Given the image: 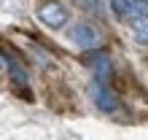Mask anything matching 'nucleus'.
Listing matches in <instances>:
<instances>
[{"instance_id":"obj_1","label":"nucleus","mask_w":148,"mask_h":140,"mask_svg":"<svg viewBox=\"0 0 148 140\" xmlns=\"http://www.w3.org/2000/svg\"><path fill=\"white\" fill-rule=\"evenodd\" d=\"M67 35H70V40L78 49H84V51H97V49H102V43H105V32H102L97 24H92V22L73 24Z\"/></svg>"},{"instance_id":"obj_2","label":"nucleus","mask_w":148,"mask_h":140,"mask_svg":"<svg viewBox=\"0 0 148 140\" xmlns=\"http://www.w3.org/2000/svg\"><path fill=\"white\" fill-rule=\"evenodd\" d=\"M35 14H38V19L46 24V27H51V30H62L67 24V19H70L67 8L59 3V0H40Z\"/></svg>"},{"instance_id":"obj_3","label":"nucleus","mask_w":148,"mask_h":140,"mask_svg":"<svg viewBox=\"0 0 148 140\" xmlns=\"http://www.w3.org/2000/svg\"><path fill=\"white\" fill-rule=\"evenodd\" d=\"M8 75H11V84H14V92L19 94L24 102H35V94L30 92V75L16 59H8Z\"/></svg>"},{"instance_id":"obj_4","label":"nucleus","mask_w":148,"mask_h":140,"mask_svg":"<svg viewBox=\"0 0 148 140\" xmlns=\"http://www.w3.org/2000/svg\"><path fill=\"white\" fill-rule=\"evenodd\" d=\"M89 94H92V100H94V105H97L100 110H105V113H116L119 108H121V100H119V94L110 89L108 84H92V89H89Z\"/></svg>"},{"instance_id":"obj_5","label":"nucleus","mask_w":148,"mask_h":140,"mask_svg":"<svg viewBox=\"0 0 148 140\" xmlns=\"http://www.w3.org/2000/svg\"><path fill=\"white\" fill-rule=\"evenodd\" d=\"M89 67H92V73H94V78H97L100 84H108V81H113V62L105 57V54H92L89 59Z\"/></svg>"},{"instance_id":"obj_6","label":"nucleus","mask_w":148,"mask_h":140,"mask_svg":"<svg viewBox=\"0 0 148 140\" xmlns=\"http://www.w3.org/2000/svg\"><path fill=\"white\" fill-rule=\"evenodd\" d=\"M132 35L137 43H148V19H132Z\"/></svg>"},{"instance_id":"obj_7","label":"nucleus","mask_w":148,"mask_h":140,"mask_svg":"<svg viewBox=\"0 0 148 140\" xmlns=\"http://www.w3.org/2000/svg\"><path fill=\"white\" fill-rule=\"evenodd\" d=\"M132 16L129 19H148V0H129Z\"/></svg>"},{"instance_id":"obj_8","label":"nucleus","mask_w":148,"mask_h":140,"mask_svg":"<svg viewBox=\"0 0 148 140\" xmlns=\"http://www.w3.org/2000/svg\"><path fill=\"white\" fill-rule=\"evenodd\" d=\"M110 8H113V14H116L119 19H127V16H132L129 0H110Z\"/></svg>"},{"instance_id":"obj_9","label":"nucleus","mask_w":148,"mask_h":140,"mask_svg":"<svg viewBox=\"0 0 148 140\" xmlns=\"http://www.w3.org/2000/svg\"><path fill=\"white\" fill-rule=\"evenodd\" d=\"M73 3L78 5V8H81V11L84 14H89V16H94V14H100V0H73Z\"/></svg>"},{"instance_id":"obj_10","label":"nucleus","mask_w":148,"mask_h":140,"mask_svg":"<svg viewBox=\"0 0 148 140\" xmlns=\"http://www.w3.org/2000/svg\"><path fill=\"white\" fill-rule=\"evenodd\" d=\"M8 59H11V57H8L5 51H0V73H3V70H8Z\"/></svg>"}]
</instances>
